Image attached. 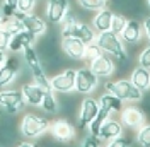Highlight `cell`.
Wrapping results in <instances>:
<instances>
[{"mask_svg": "<svg viewBox=\"0 0 150 147\" xmlns=\"http://www.w3.org/2000/svg\"><path fill=\"white\" fill-rule=\"evenodd\" d=\"M96 43L99 45V48L103 50L106 55L112 56L116 60H121V62H126L128 60V55H126V50L123 46V41L120 39L118 34H114L112 31H104V33H99L97 38H96Z\"/></svg>", "mask_w": 150, "mask_h": 147, "instance_id": "1", "label": "cell"}, {"mask_svg": "<svg viewBox=\"0 0 150 147\" xmlns=\"http://www.w3.org/2000/svg\"><path fill=\"white\" fill-rule=\"evenodd\" d=\"M104 87H106V91L114 94L116 98H120L123 103L128 101V103H137L140 101L142 98H143V92L140 89H137L131 81L128 79H118V81H108V82L104 84Z\"/></svg>", "mask_w": 150, "mask_h": 147, "instance_id": "2", "label": "cell"}, {"mask_svg": "<svg viewBox=\"0 0 150 147\" xmlns=\"http://www.w3.org/2000/svg\"><path fill=\"white\" fill-rule=\"evenodd\" d=\"M50 130V121L39 115L28 113L21 121V133L28 138H38Z\"/></svg>", "mask_w": 150, "mask_h": 147, "instance_id": "3", "label": "cell"}, {"mask_svg": "<svg viewBox=\"0 0 150 147\" xmlns=\"http://www.w3.org/2000/svg\"><path fill=\"white\" fill-rule=\"evenodd\" d=\"M67 36L79 38L80 41H84L85 45H89V43H94V41H96L97 34H96V31H94L92 26H89L87 22L77 19L72 26L62 28V38H67Z\"/></svg>", "mask_w": 150, "mask_h": 147, "instance_id": "4", "label": "cell"}, {"mask_svg": "<svg viewBox=\"0 0 150 147\" xmlns=\"http://www.w3.org/2000/svg\"><path fill=\"white\" fill-rule=\"evenodd\" d=\"M26 106V99L21 89H7V91H0V108L7 111L10 115L17 113Z\"/></svg>", "mask_w": 150, "mask_h": 147, "instance_id": "5", "label": "cell"}, {"mask_svg": "<svg viewBox=\"0 0 150 147\" xmlns=\"http://www.w3.org/2000/svg\"><path fill=\"white\" fill-rule=\"evenodd\" d=\"M97 84H99V77L89 67H84V69L77 70V75H75V91L77 92L91 94L97 87Z\"/></svg>", "mask_w": 150, "mask_h": 147, "instance_id": "6", "label": "cell"}, {"mask_svg": "<svg viewBox=\"0 0 150 147\" xmlns=\"http://www.w3.org/2000/svg\"><path fill=\"white\" fill-rule=\"evenodd\" d=\"M75 75H77V70H72V69H67L63 72L55 74L50 79L51 91L62 92V94H68L70 91H75Z\"/></svg>", "mask_w": 150, "mask_h": 147, "instance_id": "7", "label": "cell"}, {"mask_svg": "<svg viewBox=\"0 0 150 147\" xmlns=\"http://www.w3.org/2000/svg\"><path fill=\"white\" fill-rule=\"evenodd\" d=\"M50 133H51V137L55 138V140L67 144V142L74 140L75 128L70 121H67V120H63V118H58V120H55L53 123H50Z\"/></svg>", "mask_w": 150, "mask_h": 147, "instance_id": "8", "label": "cell"}, {"mask_svg": "<svg viewBox=\"0 0 150 147\" xmlns=\"http://www.w3.org/2000/svg\"><path fill=\"white\" fill-rule=\"evenodd\" d=\"M14 16H17V17L21 19L22 29L33 33L34 36H41V34L46 33V22L39 17V16H36V14H33V12H31V14H21V12L16 10Z\"/></svg>", "mask_w": 150, "mask_h": 147, "instance_id": "9", "label": "cell"}, {"mask_svg": "<svg viewBox=\"0 0 150 147\" xmlns=\"http://www.w3.org/2000/svg\"><path fill=\"white\" fill-rule=\"evenodd\" d=\"M85 48H87V45L84 41H80L79 38L74 36L62 38V51L72 60H84Z\"/></svg>", "mask_w": 150, "mask_h": 147, "instance_id": "10", "label": "cell"}, {"mask_svg": "<svg viewBox=\"0 0 150 147\" xmlns=\"http://www.w3.org/2000/svg\"><path fill=\"white\" fill-rule=\"evenodd\" d=\"M99 108H101V104L94 98H85L84 101L80 103V110H79V125H80V128L89 127V123L99 113Z\"/></svg>", "mask_w": 150, "mask_h": 147, "instance_id": "11", "label": "cell"}, {"mask_svg": "<svg viewBox=\"0 0 150 147\" xmlns=\"http://www.w3.org/2000/svg\"><path fill=\"white\" fill-rule=\"evenodd\" d=\"M121 123L128 128L138 130L145 125V113L137 106H126L121 110Z\"/></svg>", "mask_w": 150, "mask_h": 147, "instance_id": "12", "label": "cell"}, {"mask_svg": "<svg viewBox=\"0 0 150 147\" xmlns=\"http://www.w3.org/2000/svg\"><path fill=\"white\" fill-rule=\"evenodd\" d=\"M68 12V0H48L46 19L51 24H60Z\"/></svg>", "mask_w": 150, "mask_h": 147, "instance_id": "13", "label": "cell"}, {"mask_svg": "<svg viewBox=\"0 0 150 147\" xmlns=\"http://www.w3.org/2000/svg\"><path fill=\"white\" fill-rule=\"evenodd\" d=\"M19 58L17 56H7L5 64L0 67V89L9 86L10 82H14V79L17 77V72H19Z\"/></svg>", "mask_w": 150, "mask_h": 147, "instance_id": "14", "label": "cell"}, {"mask_svg": "<svg viewBox=\"0 0 150 147\" xmlns=\"http://www.w3.org/2000/svg\"><path fill=\"white\" fill-rule=\"evenodd\" d=\"M142 34H143V22L137 21V19H128L126 28L121 33V39L126 45H137V43H140Z\"/></svg>", "mask_w": 150, "mask_h": 147, "instance_id": "15", "label": "cell"}, {"mask_svg": "<svg viewBox=\"0 0 150 147\" xmlns=\"http://www.w3.org/2000/svg\"><path fill=\"white\" fill-rule=\"evenodd\" d=\"M89 69L92 70L97 77H111L114 74V62L111 60V56L103 53L101 56H97L96 60H92L89 64Z\"/></svg>", "mask_w": 150, "mask_h": 147, "instance_id": "16", "label": "cell"}, {"mask_svg": "<svg viewBox=\"0 0 150 147\" xmlns=\"http://www.w3.org/2000/svg\"><path fill=\"white\" fill-rule=\"evenodd\" d=\"M36 38L33 33H29L26 29H22V31H19L16 34H12L10 38V45H9V50L12 53H17V51H22L24 48H28V46H33L34 45V41H36Z\"/></svg>", "mask_w": 150, "mask_h": 147, "instance_id": "17", "label": "cell"}, {"mask_svg": "<svg viewBox=\"0 0 150 147\" xmlns=\"http://www.w3.org/2000/svg\"><path fill=\"white\" fill-rule=\"evenodd\" d=\"M123 135V123L114 118H108L103 123V127L99 130V138L109 142L112 138H118Z\"/></svg>", "mask_w": 150, "mask_h": 147, "instance_id": "18", "label": "cell"}, {"mask_svg": "<svg viewBox=\"0 0 150 147\" xmlns=\"http://www.w3.org/2000/svg\"><path fill=\"white\" fill-rule=\"evenodd\" d=\"M21 91H22V94H24L26 104H31V106H41L43 96H45V92H46L43 87H41V86H38L36 82L24 84Z\"/></svg>", "mask_w": 150, "mask_h": 147, "instance_id": "19", "label": "cell"}, {"mask_svg": "<svg viewBox=\"0 0 150 147\" xmlns=\"http://www.w3.org/2000/svg\"><path fill=\"white\" fill-rule=\"evenodd\" d=\"M114 12L109 9H103V10H97L96 16L92 17V28L94 31L99 34V33H104V31H109L111 29V21Z\"/></svg>", "mask_w": 150, "mask_h": 147, "instance_id": "20", "label": "cell"}, {"mask_svg": "<svg viewBox=\"0 0 150 147\" xmlns=\"http://www.w3.org/2000/svg\"><path fill=\"white\" fill-rule=\"evenodd\" d=\"M130 81H131V84H133L137 89H140L142 92L149 91L150 89V70L138 65V67L131 72Z\"/></svg>", "mask_w": 150, "mask_h": 147, "instance_id": "21", "label": "cell"}, {"mask_svg": "<svg viewBox=\"0 0 150 147\" xmlns=\"http://www.w3.org/2000/svg\"><path fill=\"white\" fill-rule=\"evenodd\" d=\"M109 116H111V111L108 110V108H104V106H101V108H99V113L96 115V118L89 123V133L94 135V137H99V130H101L103 123L109 118Z\"/></svg>", "mask_w": 150, "mask_h": 147, "instance_id": "22", "label": "cell"}, {"mask_svg": "<svg viewBox=\"0 0 150 147\" xmlns=\"http://www.w3.org/2000/svg\"><path fill=\"white\" fill-rule=\"evenodd\" d=\"M99 104L104 106V108H108L111 113H121V110H123V101L120 98H116L114 94H111V92L103 94L99 98Z\"/></svg>", "mask_w": 150, "mask_h": 147, "instance_id": "23", "label": "cell"}, {"mask_svg": "<svg viewBox=\"0 0 150 147\" xmlns=\"http://www.w3.org/2000/svg\"><path fill=\"white\" fill-rule=\"evenodd\" d=\"M41 108H43V111H46V113H56V111L60 110L58 99H56V96L53 94V91L45 92L43 101H41Z\"/></svg>", "mask_w": 150, "mask_h": 147, "instance_id": "24", "label": "cell"}, {"mask_svg": "<svg viewBox=\"0 0 150 147\" xmlns=\"http://www.w3.org/2000/svg\"><path fill=\"white\" fill-rule=\"evenodd\" d=\"M108 2L109 0H77V4L84 10H92V12L106 9L108 7Z\"/></svg>", "mask_w": 150, "mask_h": 147, "instance_id": "25", "label": "cell"}, {"mask_svg": "<svg viewBox=\"0 0 150 147\" xmlns=\"http://www.w3.org/2000/svg\"><path fill=\"white\" fill-rule=\"evenodd\" d=\"M137 144L140 147H150V123H145L137 130Z\"/></svg>", "mask_w": 150, "mask_h": 147, "instance_id": "26", "label": "cell"}, {"mask_svg": "<svg viewBox=\"0 0 150 147\" xmlns=\"http://www.w3.org/2000/svg\"><path fill=\"white\" fill-rule=\"evenodd\" d=\"M126 22H128V19L125 17L123 14H114L112 16V21H111V29L114 34H118V36H121L123 29L126 28Z\"/></svg>", "mask_w": 150, "mask_h": 147, "instance_id": "27", "label": "cell"}, {"mask_svg": "<svg viewBox=\"0 0 150 147\" xmlns=\"http://www.w3.org/2000/svg\"><path fill=\"white\" fill-rule=\"evenodd\" d=\"M103 53H104V51L101 50V48H99V45H97L96 41H94V43H89V45H87V48H85L84 60H85V62H89V64H91L92 60H96L97 56H101Z\"/></svg>", "mask_w": 150, "mask_h": 147, "instance_id": "28", "label": "cell"}, {"mask_svg": "<svg viewBox=\"0 0 150 147\" xmlns=\"http://www.w3.org/2000/svg\"><path fill=\"white\" fill-rule=\"evenodd\" d=\"M34 5H36V0H17L16 10L21 12V14H31Z\"/></svg>", "mask_w": 150, "mask_h": 147, "instance_id": "29", "label": "cell"}, {"mask_svg": "<svg viewBox=\"0 0 150 147\" xmlns=\"http://www.w3.org/2000/svg\"><path fill=\"white\" fill-rule=\"evenodd\" d=\"M10 38H12V34H10L4 26H0V50H2V51H7V50H9Z\"/></svg>", "mask_w": 150, "mask_h": 147, "instance_id": "30", "label": "cell"}, {"mask_svg": "<svg viewBox=\"0 0 150 147\" xmlns=\"http://www.w3.org/2000/svg\"><path fill=\"white\" fill-rule=\"evenodd\" d=\"M138 65L150 70V45L147 46V48H143L142 53L138 55Z\"/></svg>", "mask_w": 150, "mask_h": 147, "instance_id": "31", "label": "cell"}, {"mask_svg": "<svg viewBox=\"0 0 150 147\" xmlns=\"http://www.w3.org/2000/svg\"><path fill=\"white\" fill-rule=\"evenodd\" d=\"M104 147H131V142L126 137H118V138H112L108 142V146Z\"/></svg>", "mask_w": 150, "mask_h": 147, "instance_id": "32", "label": "cell"}, {"mask_svg": "<svg viewBox=\"0 0 150 147\" xmlns=\"http://www.w3.org/2000/svg\"><path fill=\"white\" fill-rule=\"evenodd\" d=\"M80 147H101V138L94 137V135H89V137L82 142V146Z\"/></svg>", "mask_w": 150, "mask_h": 147, "instance_id": "33", "label": "cell"}, {"mask_svg": "<svg viewBox=\"0 0 150 147\" xmlns=\"http://www.w3.org/2000/svg\"><path fill=\"white\" fill-rule=\"evenodd\" d=\"M143 34L147 36L149 45H150V16L149 17H145V21H143Z\"/></svg>", "mask_w": 150, "mask_h": 147, "instance_id": "34", "label": "cell"}, {"mask_svg": "<svg viewBox=\"0 0 150 147\" xmlns=\"http://www.w3.org/2000/svg\"><path fill=\"white\" fill-rule=\"evenodd\" d=\"M17 147H39L38 144H33V142H19Z\"/></svg>", "mask_w": 150, "mask_h": 147, "instance_id": "35", "label": "cell"}, {"mask_svg": "<svg viewBox=\"0 0 150 147\" xmlns=\"http://www.w3.org/2000/svg\"><path fill=\"white\" fill-rule=\"evenodd\" d=\"M5 60H7V55H5V51H2V50H0V67L5 64Z\"/></svg>", "mask_w": 150, "mask_h": 147, "instance_id": "36", "label": "cell"}, {"mask_svg": "<svg viewBox=\"0 0 150 147\" xmlns=\"http://www.w3.org/2000/svg\"><path fill=\"white\" fill-rule=\"evenodd\" d=\"M4 2H5V4H9V5H14V7L17 5V0H4Z\"/></svg>", "mask_w": 150, "mask_h": 147, "instance_id": "37", "label": "cell"}, {"mask_svg": "<svg viewBox=\"0 0 150 147\" xmlns=\"http://www.w3.org/2000/svg\"><path fill=\"white\" fill-rule=\"evenodd\" d=\"M147 5H149V9H150V0H147Z\"/></svg>", "mask_w": 150, "mask_h": 147, "instance_id": "38", "label": "cell"}, {"mask_svg": "<svg viewBox=\"0 0 150 147\" xmlns=\"http://www.w3.org/2000/svg\"><path fill=\"white\" fill-rule=\"evenodd\" d=\"M0 147H2V144H0Z\"/></svg>", "mask_w": 150, "mask_h": 147, "instance_id": "39", "label": "cell"}]
</instances>
